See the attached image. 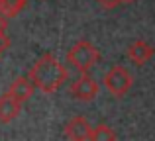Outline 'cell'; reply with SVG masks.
I'll return each instance as SVG.
<instances>
[{
	"label": "cell",
	"mask_w": 155,
	"mask_h": 141,
	"mask_svg": "<svg viewBox=\"0 0 155 141\" xmlns=\"http://www.w3.org/2000/svg\"><path fill=\"white\" fill-rule=\"evenodd\" d=\"M6 20L8 18H4V16L0 14V30H6Z\"/></svg>",
	"instance_id": "obj_13"
},
{
	"label": "cell",
	"mask_w": 155,
	"mask_h": 141,
	"mask_svg": "<svg viewBox=\"0 0 155 141\" xmlns=\"http://www.w3.org/2000/svg\"><path fill=\"white\" fill-rule=\"evenodd\" d=\"M91 139H94V141H106V139H108V141H114V139H116V133H114L112 127L100 123V126H94V127H92Z\"/></svg>",
	"instance_id": "obj_10"
},
{
	"label": "cell",
	"mask_w": 155,
	"mask_h": 141,
	"mask_svg": "<svg viewBox=\"0 0 155 141\" xmlns=\"http://www.w3.org/2000/svg\"><path fill=\"white\" fill-rule=\"evenodd\" d=\"M122 2H132V0H122Z\"/></svg>",
	"instance_id": "obj_14"
},
{
	"label": "cell",
	"mask_w": 155,
	"mask_h": 141,
	"mask_svg": "<svg viewBox=\"0 0 155 141\" xmlns=\"http://www.w3.org/2000/svg\"><path fill=\"white\" fill-rule=\"evenodd\" d=\"M28 79L31 80L34 88H39L45 94H53V92H57L65 84V80H67V69L51 53H43L34 63V67L30 69Z\"/></svg>",
	"instance_id": "obj_1"
},
{
	"label": "cell",
	"mask_w": 155,
	"mask_h": 141,
	"mask_svg": "<svg viewBox=\"0 0 155 141\" xmlns=\"http://www.w3.org/2000/svg\"><path fill=\"white\" fill-rule=\"evenodd\" d=\"M8 94H10L12 98H16L20 104H24V102H28V100L31 98V94H34V84H31V80L28 79V76H18V79L10 84Z\"/></svg>",
	"instance_id": "obj_7"
},
{
	"label": "cell",
	"mask_w": 155,
	"mask_h": 141,
	"mask_svg": "<svg viewBox=\"0 0 155 141\" xmlns=\"http://www.w3.org/2000/svg\"><path fill=\"white\" fill-rule=\"evenodd\" d=\"M20 106L22 104L16 98H12L10 94H2L0 96V122L10 123L12 120H16L20 114Z\"/></svg>",
	"instance_id": "obj_8"
},
{
	"label": "cell",
	"mask_w": 155,
	"mask_h": 141,
	"mask_svg": "<svg viewBox=\"0 0 155 141\" xmlns=\"http://www.w3.org/2000/svg\"><path fill=\"white\" fill-rule=\"evenodd\" d=\"M28 0H0V14L4 18H14L26 8Z\"/></svg>",
	"instance_id": "obj_9"
},
{
	"label": "cell",
	"mask_w": 155,
	"mask_h": 141,
	"mask_svg": "<svg viewBox=\"0 0 155 141\" xmlns=\"http://www.w3.org/2000/svg\"><path fill=\"white\" fill-rule=\"evenodd\" d=\"M102 82H104L106 90H108L110 94H114L116 98H122V96H126L128 90L132 88L134 79H132V75H130V71L126 69V67L114 65L112 69L104 75Z\"/></svg>",
	"instance_id": "obj_3"
},
{
	"label": "cell",
	"mask_w": 155,
	"mask_h": 141,
	"mask_svg": "<svg viewBox=\"0 0 155 141\" xmlns=\"http://www.w3.org/2000/svg\"><path fill=\"white\" fill-rule=\"evenodd\" d=\"M153 55H155V47L151 43L143 41V39H137V41H134L132 45L128 47V59L137 67L145 65Z\"/></svg>",
	"instance_id": "obj_6"
},
{
	"label": "cell",
	"mask_w": 155,
	"mask_h": 141,
	"mask_svg": "<svg viewBox=\"0 0 155 141\" xmlns=\"http://www.w3.org/2000/svg\"><path fill=\"white\" fill-rule=\"evenodd\" d=\"M98 90H100L98 82H96L91 75H87V72H83V75L71 84V94L75 96L77 100H83V102L94 100L96 96H98Z\"/></svg>",
	"instance_id": "obj_4"
},
{
	"label": "cell",
	"mask_w": 155,
	"mask_h": 141,
	"mask_svg": "<svg viewBox=\"0 0 155 141\" xmlns=\"http://www.w3.org/2000/svg\"><path fill=\"white\" fill-rule=\"evenodd\" d=\"M10 47V39H8V35L4 34V30H0V57H2V53Z\"/></svg>",
	"instance_id": "obj_11"
},
{
	"label": "cell",
	"mask_w": 155,
	"mask_h": 141,
	"mask_svg": "<svg viewBox=\"0 0 155 141\" xmlns=\"http://www.w3.org/2000/svg\"><path fill=\"white\" fill-rule=\"evenodd\" d=\"M96 2H98L104 10H112V8H116L118 4H122V0H96Z\"/></svg>",
	"instance_id": "obj_12"
},
{
	"label": "cell",
	"mask_w": 155,
	"mask_h": 141,
	"mask_svg": "<svg viewBox=\"0 0 155 141\" xmlns=\"http://www.w3.org/2000/svg\"><path fill=\"white\" fill-rule=\"evenodd\" d=\"M98 59H100L98 49H96L91 41H87V39L77 41L67 53V63L73 69H77L81 72H88L98 63Z\"/></svg>",
	"instance_id": "obj_2"
},
{
	"label": "cell",
	"mask_w": 155,
	"mask_h": 141,
	"mask_svg": "<svg viewBox=\"0 0 155 141\" xmlns=\"http://www.w3.org/2000/svg\"><path fill=\"white\" fill-rule=\"evenodd\" d=\"M63 133H65L67 139H91L92 126L88 123L87 118H83V116H75L73 120L67 122Z\"/></svg>",
	"instance_id": "obj_5"
}]
</instances>
